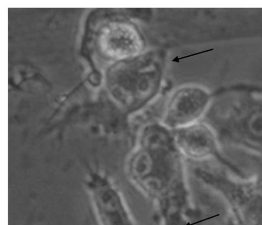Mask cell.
Listing matches in <instances>:
<instances>
[{
	"mask_svg": "<svg viewBox=\"0 0 262 225\" xmlns=\"http://www.w3.org/2000/svg\"><path fill=\"white\" fill-rule=\"evenodd\" d=\"M185 160L175 147L172 131L158 120H150L138 129L125 170L140 191L165 206L188 197Z\"/></svg>",
	"mask_w": 262,
	"mask_h": 225,
	"instance_id": "1",
	"label": "cell"
},
{
	"mask_svg": "<svg viewBox=\"0 0 262 225\" xmlns=\"http://www.w3.org/2000/svg\"><path fill=\"white\" fill-rule=\"evenodd\" d=\"M199 176L224 199L236 225H262V160L246 175L215 163L203 168Z\"/></svg>",
	"mask_w": 262,
	"mask_h": 225,
	"instance_id": "2",
	"label": "cell"
},
{
	"mask_svg": "<svg viewBox=\"0 0 262 225\" xmlns=\"http://www.w3.org/2000/svg\"><path fill=\"white\" fill-rule=\"evenodd\" d=\"M205 121L216 132L221 149H238L262 158V103L239 100Z\"/></svg>",
	"mask_w": 262,
	"mask_h": 225,
	"instance_id": "3",
	"label": "cell"
},
{
	"mask_svg": "<svg viewBox=\"0 0 262 225\" xmlns=\"http://www.w3.org/2000/svg\"><path fill=\"white\" fill-rule=\"evenodd\" d=\"M85 186L98 225H138L121 192L106 175L90 171Z\"/></svg>",
	"mask_w": 262,
	"mask_h": 225,
	"instance_id": "4",
	"label": "cell"
},
{
	"mask_svg": "<svg viewBox=\"0 0 262 225\" xmlns=\"http://www.w3.org/2000/svg\"><path fill=\"white\" fill-rule=\"evenodd\" d=\"M211 101L210 93L205 88L196 84L182 85L169 95L159 121L173 131L203 120Z\"/></svg>",
	"mask_w": 262,
	"mask_h": 225,
	"instance_id": "5",
	"label": "cell"
},
{
	"mask_svg": "<svg viewBox=\"0 0 262 225\" xmlns=\"http://www.w3.org/2000/svg\"><path fill=\"white\" fill-rule=\"evenodd\" d=\"M176 148L185 159L202 163L217 160L226 164L214 129L203 120L172 131Z\"/></svg>",
	"mask_w": 262,
	"mask_h": 225,
	"instance_id": "6",
	"label": "cell"
},
{
	"mask_svg": "<svg viewBox=\"0 0 262 225\" xmlns=\"http://www.w3.org/2000/svg\"><path fill=\"white\" fill-rule=\"evenodd\" d=\"M100 42L102 50L107 55L122 58L136 53L139 39L135 31L126 25L112 24L103 30Z\"/></svg>",
	"mask_w": 262,
	"mask_h": 225,
	"instance_id": "7",
	"label": "cell"
}]
</instances>
